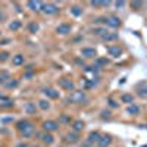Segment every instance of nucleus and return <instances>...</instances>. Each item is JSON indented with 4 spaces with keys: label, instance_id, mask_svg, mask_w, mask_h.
Instances as JSON below:
<instances>
[{
    "label": "nucleus",
    "instance_id": "nucleus-1",
    "mask_svg": "<svg viewBox=\"0 0 147 147\" xmlns=\"http://www.w3.org/2000/svg\"><path fill=\"white\" fill-rule=\"evenodd\" d=\"M68 102H71V103H84V102H87L85 91H82V90L75 91V90H74V91L71 93V96L68 97Z\"/></svg>",
    "mask_w": 147,
    "mask_h": 147
},
{
    "label": "nucleus",
    "instance_id": "nucleus-2",
    "mask_svg": "<svg viewBox=\"0 0 147 147\" xmlns=\"http://www.w3.org/2000/svg\"><path fill=\"white\" fill-rule=\"evenodd\" d=\"M13 100L10 99V97L5 96V94H0V109H10L13 107Z\"/></svg>",
    "mask_w": 147,
    "mask_h": 147
},
{
    "label": "nucleus",
    "instance_id": "nucleus-3",
    "mask_svg": "<svg viewBox=\"0 0 147 147\" xmlns=\"http://www.w3.org/2000/svg\"><path fill=\"white\" fill-rule=\"evenodd\" d=\"M41 10L44 12V13H47V15H55V13L59 12V6H56L53 3H43Z\"/></svg>",
    "mask_w": 147,
    "mask_h": 147
},
{
    "label": "nucleus",
    "instance_id": "nucleus-4",
    "mask_svg": "<svg viewBox=\"0 0 147 147\" xmlns=\"http://www.w3.org/2000/svg\"><path fill=\"white\" fill-rule=\"evenodd\" d=\"M71 30H72V25H71V24H68V22L59 24V25L56 27V32L60 34V35H66V34H69Z\"/></svg>",
    "mask_w": 147,
    "mask_h": 147
},
{
    "label": "nucleus",
    "instance_id": "nucleus-5",
    "mask_svg": "<svg viewBox=\"0 0 147 147\" xmlns=\"http://www.w3.org/2000/svg\"><path fill=\"white\" fill-rule=\"evenodd\" d=\"M106 25L110 27V28H119V27L122 25V22H121V19H119L118 16L112 15V16L106 18Z\"/></svg>",
    "mask_w": 147,
    "mask_h": 147
},
{
    "label": "nucleus",
    "instance_id": "nucleus-6",
    "mask_svg": "<svg viewBox=\"0 0 147 147\" xmlns=\"http://www.w3.org/2000/svg\"><path fill=\"white\" fill-rule=\"evenodd\" d=\"M21 134H22V137L24 138H30V137H32L34 136V132H35V127H34V124L32 122H30V124L24 128L22 131H19Z\"/></svg>",
    "mask_w": 147,
    "mask_h": 147
},
{
    "label": "nucleus",
    "instance_id": "nucleus-7",
    "mask_svg": "<svg viewBox=\"0 0 147 147\" xmlns=\"http://www.w3.org/2000/svg\"><path fill=\"white\" fill-rule=\"evenodd\" d=\"M59 87L66 90V91H71V90L75 88V85H74V82L71 80H68V78H60L59 80Z\"/></svg>",
    "mask_w": 147,
    "mask_h": 147
},
{
    "label": "nucleus",
    "instance_id": "nucleus-8",
    "mask_svg": "<svg viewBox=\"0 0 147 147\" xmlns=\"http://www.w3.org/2000/svg\"><path fill=\"white\" fill-rule=\"evenodd\" d=\"M43 128H44V131H47V132H53V131H56L57 128H59V124L56 121H44V124H43Z\"/></svg>",
    "mask_w": 147,
    "mask_h": 147
},
{
    "label": "nucleus",
    "instance_id": "nucleus-9",
    "mask_svg": "<svg viewBox=\"0 0 147 147\" xmlns=\"http://www.w3.org/2000/svg\"><path fill=\"white\" fill-rule=\"evenodd\" d=\"M106 50L110 56H113V57H119L122 55V49L116 44V46H106Z\"/></svg>",
    "mask_w": 147,
    "mask_h": 147
},
{
    "label": "nucleus",
    "instance_id": "nucleus-10",
    "mask_svg": "<svg viewBox=\"0 0 147 147\" xmlns=\"http://www.w3.org/2000/svg\"><path fill=\"white\" fill-rule=\"evenodd\" d=\"M110 143H112V137L110 136H100L99 141H97V146L99 147H107V146H110Z\"/></svg>",
    "mask_w": 147,
    "mask_h": 147
},
{
    "label": "nucleus",
    "instance_id": "nucleus-11",
    "mask_svg": "<svg viewBox=\"0 0 147 147\" xmlns=\"http://www.w3.org/2000/svg\"><path fill=\"white\" fill-rule=\"evenodd\" d=\"M43 93L49 97V99H59V91H56V90H55V88H52V87L44 88V90H43Z\"/></svg>",
    "mask_w": 147,
    "mask_h": 147
},
{
    "label": "nucleus",
    "instance_id": "nucleus-12",
    "mask_svg": "<svg viewBox=\"0 0 147 147\" xmlns=\"http://www.w3.org/2000/svg\"><path fill=\"white\" fill-rule=\"evenodd\" d=\"M99 138H100V132H97V131H91L90 134H88V140H87V146H90V144H93V143H97L99 141Z\"/></svg>",
    "mask_w": 147,
    "mask_h": 147
},
{
    "label": "nucleus",
    "instance_id": "nucleus-13",
    "mask_svg": "<svg viewBox=\"0 0 147 147\" xmlns=\"http://www.w3.org/2000/svg\"><path fill=\"white\" fill-rule=\"evenodd\" d=\"M81 55L84 56V57H94L97 53H96V49H93V47H84L82 50H81Z\"/></svg>",
    "mask_w": 147,
    "mask_h": 147
},
{
    "label": "nucleus",
    "instance_id": "nucleus-14",
    "mask_svg": "<svg viewBox=\"0 0 147 147\" xmlns=\"http://www.w3.org/2000/svg\"><path fill=\"white\" fill-rule=\"evenodd\" d=\"M27 7L31 9V10H34V12H38V10H41L43 3H41V2H34V0H31V2L27 3Z\"/></svg>",
    "mask_w": 147,
    "mask_h": 147
},
{
    "label": "nucleus",
    "instance_id": "nucleus-15",
    "mask_svg": "<svg viewBox=\"0 0 147 147\" xmlns=\"http://www.w3.org/2000/svg\"><path fill=\"white\" fill-rule=\"evenodd\" d=\"M127 113H128V115H131V116H137V115L140 113V107H138L137 105L131 103V105L127 107Z\"/></svg>",
    "mask_w": 147,
    "mask_h": 147
},
{
    "label": "nucleus",
    "instance_id": "nucleus-16",
    "mask_svg": "<svg viewBox=\"0 0 147 147\" xmlns=\"http://www.w3.org/2000/svg\"><path fill=\"white\" fill-rule=\"evenodd\" d=\"M65 141H68V143H78L80 141V137H78V132H69V134H66L65 136Z\"/></svg>",
    "mask_w": 147,
    "mask_h": 147
},
{
    "label": "nucleus",
    "instance_id": "nucleus-17",
    "mask_svg": "<svg viewBox=\"0 0 147 147\" xmlns=\"http://www.w3.org/2000/svg\"><path fill=\"white\" fill-rule=\"evenodd\" d=\"M24 62H25V59H24L22 55H15V56H12V63H13L15 66H21V65H24Z\"/></svg>",
    "mask_w": 147,
    "mask_h": 147
},
{
    "label": "nucleus",
    "instance_id": "nucleus-18",
    "mask_svg": "<svg viewBox=\"0 0 147 147\" xmlns=\"http://www.w3.org/2000/svg\"><path fill=\"white\" fill-rule=\"evenodd\" d=\"M84 127H85V125H84V122L80 121V119L72 122V129H74V132H80V131H82Z\"/></svg>",
    "mask_w": 147,
    "mask_h": 147
},
{
    "label": "nucleus",
    "instance_id": "nucleus-19",
    "mask_svg": "<svg viewBox=\"0 0 147 147\" xmlns=\"http://www.w3.org/2000/svg\"><path fill=\"white\" fill-rule=\"evenodd\" d=\"M38 136L41 137V141L43 143H46V144H52L55 140H53V137L50 136L49 132H41V134H38Z\"/></svg>",
    "mask_w": 147,
    "mask_h": 147
},
{
    "label": "nucleus",
    "instance_id": "nucleus-20",
    "mask_svg": "<svg viewBox=\"0 0 147 147\" xmlns=\"http://www.w3.org/2000/svg\"><path fill=\"white\" fill-rule=\"evenodd\" d=\"M102 38L105 41H115V40H118V34L116 32H106L105 35H102Z\"/></svg>",
    "mask_w": 147,
    "mask_h": 147
},
{
    "label": "nucleus",
    "instance_id": "nucleus-21",
    "mask_svg": "<svg viewBox=\"0 0 147 147\" xmlns=\"http://www.w3.org/2000/svg\"><path fill=\"white\" fill-rule=\"evenodd\" d=\"M24 110H25L27 113H30V115L35 113V110H37V107H35V103H27L25 106H24Z\"/></svg>",
    "mask_w": 147,
    "mask_h": 147
},
{
    "label": "nucleus",
    "instance_id": "nucleus-22",
    "mask_svg": "<svg viewBox=\"0 0 147 147\" xmlns=\"http://www.w3.org/2000/svg\"><path fill=\"white\" fill-rule=\"evenodd\" d=\"M121 102L122 103H128V105H131L132 102H134V96L132 94H122V97H121Z\"/></svg>",
    "mask_w": 147,
    "mask_h": 147
},
{
    "label": "nucleus",
    "instance_id": "nucleus-23",
    "mask_svg": "<svg viewBox=\"0 0 147 147\" xmlns=\"http://www.w3.org/2000/svg\"><path fill=\"white\" fill-rule=\"evenodd\" d=\"M138 96L147 97V82H143L141 85H138Z\"/></svg>",
    "mask_w": 147,
    "mask_h": 147
},
{
    "label": "nucleus",
    "instance_id": "nucleus-24",
    "mask_svg": "<svg viewBox=\"0 0 147 147\" xmlns=\"http://www.w3.org/2000/svg\"><path fill=\"white\" fill-rule=\"evenodd\" d=\"M82 85H84V90H90L94 87V80H82Z\"/></svg>",
    "mask_w": 147,
    "mask_h": 147
},
{
    "label": "nucleus",
    "instance_id": "nucleus-25",
    "mask_svg": "<svg viewBox=\"0 0 147 147\" xmlns=\"http://www.w3.org/2000/svg\"><path fill=\"white\" fill-rule=\"evenodd\" d=\"M21 27H22V22H21V21H12L10 25H9V28H10L12 31H18Z\"/></svg>",
    "mask_w": 147,
    "mask_h": 147
},
{
    "label": "nucleus",
    "instance_id": "nucleus-26",
    "mask_svg": "<svg viewBox=\"0 0 147 147\" xmlns=\"http://www.w3.org/2000/svg\"><path fill=\"white\" fill-rule=\"evenodd\" d=\"M109 63V59H106V57H97L96 59V66H106Z\"/></svg>",
    "mask_w": 147,
    "mask_h": 147
},
{
    "label": "nucleus",
    "instance_id": "nucleus-27",
    "mask_svg": "<svg viewBox=\"0 0 147 147\" xmlns=\"http://www.w3.org/2000/svg\"><path fill=\"white\" fill-rule=\"evenodd\" d=\"M71 13H72L74 16H81V15H82V9H81L80 6H72V7H71Z\"/></svg>",
    "mask_w": 147,
    "mask_h": 147
},
{
    "label": "nucleus",
    "instance_id": "nucleus-28",
    "mask_svg": "<svg viewBox=\"0 0 147 147\" xmlns=\"http://www.w3.org/2000/svg\"><path fill=\"white\" fill-rule=\"evenodd\" d=\"M30 124V121H27V119H22V121H18V124H16V128H18V131H22L24 128H25L27 125Z\"/></svg>",
    "mask_w": 147,
    "mask_h": 147
},
{
    "label": "nucleus",
    "instance_id": "nucleus-29",
    "mask_svg": "<svg viewBox=\"0 0 147 147\" xmlns=\"http://www.w3.org/2000/svg\"><path fill=\"white\" fill-rule=\"evenodd\" d=\"M28 31L32 32V34H35L37 31H38V24H37V22H30L28 24Z\"/></svg>",
    "mask_w": 147,
    "mask_h": 147
},
{
    "label": "nucleus",
    "instance_id": "nucleus-30",
    "mask_svg": "<svg viewBox=\"0 0 147 147\" xmlns=\"http://www.w3.org/2000/svg\"><path fill=\"white\" fill-rule=\"evenodd\" d=\"M90 5L93 7H105V6H109L110 2H90Z\"/></svg>",
    "mask_w": 147,
    "mask_h": 147
},
{
    "label": "nucleus",
    "instance_id": "nucleus-31",
    "mask_svg": "<svg viewBox=\"0 0 147 147\" xmlns=\"http://www.w3.org/2000/svg\"><path fill=\"white\" fill-rule=\"evenodd\" d=\"M38 107L41 110H49V109H50V103H49L47 100H40L38 102Z\"/></svg>",
    "mask_w": 147,
    "mask_h": 147
},
{
    "label": "nucleus",
    "instance_id": "nucleus-32",
    "mask_svg": "<svg viewBox=\"0 0 147 147\" xmlns=\"http://www.w3.org/2000/svg\"><path fill=\"white\" fill-rule=\"evenodd\" d=\"M5 85H6L7 88H16L18 85H19V82H18L16 80H12V78H10V81H7Z\"/></svg>",
    "mask_w": 147,
    "mask_h": 147
},
{
    "label": "nucleus",
    "instance_id": "nucleus-33",
    "mask_svg": "<svg viewBox=\"0 0 147 147\" xmlns=\"http://www.w3.org/2000/svg\"><path fill=\"white\" fill-rule=\"evenodd\" d=\"M99 69H100L99 66L94 65V66H85L84 71H85V72H91V74H97V72H99Z\"/></svg>",
    "mask_w": 147,
    "mask_h": 147
},
{
    "label": "nucleus",
    "instance_id": "nucleus-34",
    "mask_svg": "<svg viewBox=\"0 0 147 147\" xmlns=\"http://www.w3.org/2000/svg\"><path fill=\"white\" fill-rule=\"evenodd\" d=\"M93 32H94L96 35H100V37H102V35H105L107 31H106V28H94Z\"/></svg>",
    "mask_w": 147,
    "mask_h": 147
},
{
    "label": "nucleus",
    "instance_id": "nucleus-35",
    "mask_svg": "<svg viewBox=\"0 0 147 147\" xmlns=\"http://www.w3.org/2000/svg\"><path fill=\"white\" fill-rule=\"evenodd\" d=\"M131 7L134 10H138V9L143 7V2H131Z\"/></svg>",
    "mask_w": 147,
    "mask_h": 147
},
{
    "label": "nucleus",
    "instance_id": "nucleus-36",
    "mask_svg": "<svg viewBox=\"0 0 147 147\" xmlns=\"http://www.w3.org/2000/svg\"><path fill=\"white\" fill-rule=\"evenodd\" d=\"M7 59H9V53L7 52L0 53V60H2V62H5V60H7Z\"/></svg>",
    "mask_w": 147,
    "mask_h": 147
},
{
    "label": "nucleus",
    "instance_id": "nucleus-37",
    "mask_svg": "<svg viewBox=\"0 0 147 147\" xmlns=\"http://www.w3.org/2000/svg\"><path fill=\"white\" fill-rule=\"evenodd\" d=\"M107 103H109V106H110V107H118V103H116L113 99H109V100H107Z\"/></svg>",
    "mask_w": 147,
    "mask_h": 147
},
{
    "label": "nucleus",
    "instance_id": "nucleus-38",
    "mask_svg": "<svg viewBox=\"0 0 147 147\" xmlns=\"http://www.w3.org/2000/svg\"><path fill=\"white\" fill-rule=\"evenodd\" d=\"M115 6H116V9H118V7L121 9V7L125 6V2H115Z\"/></svg>",
    "mask_w": 147,
    "mask_h": 147
},
{
    "label": "nucleus",
    "instance_id": "nucleus-39",
    "mask_svg": "<svg viewBox=\"0 0 147 147\" xmlns=\"http://www.w3.org/2000/svg\"><path fill=\"white\" fill-rule=\"evenodd\" d=\"M60 121H62V122H69L71 119H69L66 115H62V116H60Z\"/></svg>",
    "mask_w": 147,
    "mask_h": 147
},
{
    "label": "nucleus",
    "instance_id": "nucleus-40",
    "mask_svg": "<svg viewBox=\"0 0 147 147\" xmlns=\"http://www.w3.org/2000/svg\"><path fill=\"white\" fill-rule=\"evenodd\" d=\"M109 116H110L109 112H102V118H109Z\"/></svg>",
    "mask_w": 147,
    "mask_h": 147
},
{
    "label": "nucleus",
    "instance_id": "nucleus-41",
    "mask_svg": "<svg viewBox=\"0 0 147 147\" xmlns=\"http://www.w3.org/2000/svg\"><path fill=\"white\" fill-rule=\"evenodd\" d=\"M75 62H77V63H80V65H84V62H82L81 59H75Z\"/></svg>",
    "mask_w": 147,
    "mask_h": 147
},
{
    "label": "nucleus",
    "instance_id": "nucleus-42",
    "mask_svg": "<svg viewBox=\"0 0 147 147\" xmlns=\"http://www.w3.org/2000/svg\"><path fill=\"white\" fill-rule=\"evenodd\" d=\"M25 77H27V78H30V77H32V72H27V74H25Z\"/></svg>",
    "mask_w": 147,
    "mask_h": 147
},
{
    "label": "nucleus",
    "instance_id": "nucleus-43",
    "mask_svg": "<svg viewBox=\"0 0 147 147\" xmlns=\"http://www.w3.org/2000/svg\"><path fill=\"white\" fill-rule=\"evenodd\" d=\"M10 40H3V41H0V44H6V43H9Z\"/></svg>",
    "mask_w": 147,
    "mask_h": 147
},
{
    "label": "nucleus",
    "instance_id": "nucleus-44",
    "mask_svg": "<svg viewBox=\"0 0 147 147\" xmlns=\"http://www.w3.org/2000/svg\"><path fill=\"white\" fill-rule=\"evenodd\" d=\"M18 147H27V146H25V144H19Z\"/></svg>",
    "mask_w": 147,
    "mask_h": 147
},
{
    "label": "nucleus",
    "instance_id": "nucleus-45",
    "mask_svg": "<svg viewBox=\"0 0 147 147\" xmlns=\"http://www.w3.org/2000/svg\"><path fill=\"white\" fill-rule=\"evenodd\" d=\"M2 18H3V15H2V13H0V19H2Z\"/></svg>",
    "mask_w": 147,
    "mask_h": 147
},
{
    "label": "nucleus",
    "instance_id": "nucleus-46",
    "mask_svg": "<svg viewBox=\"0 0 147 147\" xmlns=\"http://www.w3.org/2000/svg\"><path fill=\"white\" fill-rule=\"evenodd\" d=\"M0 34H2V32H0Z\"/></svg>",
    "mask_w": 147,
    "mask_h": 147
},
{
    "label": "nucleus",
    "instance_id": "nucleus-47",
    "mask_svg": "<svg viewBox=\"0 0 147 147\" xmlns=\"http://www.w3.org/2000/svg\"><path fill=\"white\" fill-rule=\"evenodd\" d=\"M0 147H2V146H0Z\"/></svg>",
    "mask_w": 147,
    "mask_h": 147
}]
</instances>
